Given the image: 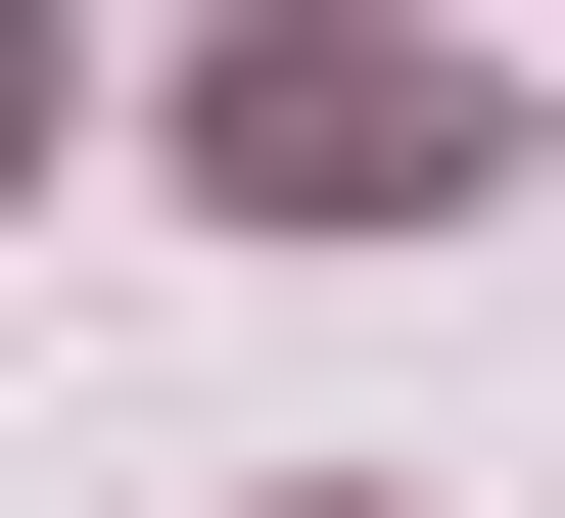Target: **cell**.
<instances>
[{
	"mask_svg": "<svg viewBox=\"0 0 565 518\" xmlns=\"http://www.w3.org/2000/svg\"><path fill=\"white\" fill-rule=\"evenodd\" d=\"M471 47H424V0H236V47H189V189H236V236H424V189H471Z\"/></svg>",
	"mask_w": 565,
	"mask_h": 518,
	"instance_id": "cell-1",
	"label": "cell"
},
{
	"mask_svg": "<svg viewBox=\"0 0 565 518\" xmlns=\"http://www.w3.org/2000/svg\"><path fill=\"white\" fill-rule=\"evenodd\" d=\"M0 141H47V0H0Z\"/></svg>",
	"mask_w": 565,
	"mask_h": 518,
	"instance_id": "cell-2",
	"label": "cell"
}]
</instances>
